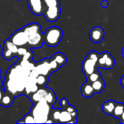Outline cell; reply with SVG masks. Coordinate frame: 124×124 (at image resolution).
<instances>
[{
  "mask_svg": "<svg viewBox=\"0 0 124 124\" xmlns=\"http://www.w3.org/2000/svg\"><path fill=\"white\" fill-rule=\"evenodd\" d=\"M89 39L95 44L100 43L105 37V31L100 26H95L89 31Z\"/></svg>",
  "mask_w": 124,
  "mask_h": 124,
  "instance_id": "cell-10",
  "label": "cell"
},
{
  "mask_svg": "<svg viewBox=\"0 0 124 124\" xmlns=\"http://www.w3.org/2000/svg\"><path fill=\"white\" fill-rule=\"evenodd\" d=\"M9 39L18 47L24 46L28 44V36L23 28L15 31Z\"/></svg>",
  "mask_w": 124,
  "mask_h": 124,
  "instance_id": "cell-5",
  "label": "cell"
},
{
  "mask_svg": "<svg viewBox=\"0 0 124 124\" xmlns=\"http://www.w3.org/2000/svg\"><path fill=\"white\" fill-rule=\"evenodd\" d=\"M63 36L62 30L57 26L48 28L44 33V43L51 47L60 44Z\"/></svg>",
  "mask_w": 124,
  "mask_h": 124,
  "instance_id": "cell-3",
  "label": "cell"
},
{
  "mask_svg": "<svg viewBox=\"0 0 124 124\" xmlns=\"http://www.w3.org/2000/svg\"><path fill=\"white\" fill-rule=\"evenodd\" d=\"M122 56L124 57V47L123 48V49H122Z\"/></svg>",
  "mask_w": 124,
  "mask_h": 124,
  "instance_id": "cell-38",
  "label": "cell"
},
{
  "mask_svg": "<svg viewBox=\"0 0 124 124\" xmlns=\"http://www.w3.org/2000/svg\"><path fill=\"white\" fill-rule=\"evenodd\" d=\"M60 111L61 109H55L52 111V119L54 120V122L58 123V120H59V117H60Z\"/></svg>",
  "mask_w": 124,
  "mask_h": 124,
  "instance_id": "cell-29",
  "label": "cell"
},
{
  "mask_svg": "<svg viewBox=\"0 0 124 124\" xmlns=\"http://www.w3.org/2000/svg\"><path fill=\"white\" fill-rule=\"evenodd\" d=\"M31 70L23 68L20 64L15 63L7 70L3 85L5 91L13 95L18 96L23 94L27 78L31 74Z\"/></svg>",
  "mask_w": 124,
  "mask_h": 124,
  "instance_id": "cell-1",
  "label": "cell"
},
{
  "mask_svg": "<svg viewBox=\"0 0 124 124\" xmlns=\"http://www.w3.org/2000/svg\"><path fill=\"white\" fill-rule=\"evenodd\" d=\"M51 110L52 106L46 102L45 99H44L33 105L31 113L34 117L36 123L43 124L46 123L49 119Z\"/></svg>",
  "mask_w": 124,
  "mask_h": 124,
  "instance_id": "cell-2",
  "label": "cell"
},
{
  "mask_svg": "<svg viewBox=\"0 0 124 124\" xmlns=\"http://www.w3.org/2000/svg\"><path fill=\"white\" fill-rule=\"evenodd\" d=\"M3 95H4V92L2 91L1 89H0V102H1V98H2Z\"/></svg>",
  "mask_w": 124,
  "mask_h": 124,
  "instance_id": "cell-35",
  "label": "cell"
},
{
  "mask_svg": "<svg viewBox=\"0 0 124 124\" xmlns=\"http://www.w3.org/2000/svg\"><path fill=\"white\" fill-rule=\"evenodd\" d=\"M48 77L49 76L39 74L36 77V84L39 86H40V87H44V86H46V85L48 83V80H49V78Z\"/></svg>",
  "mask_w": 124,
  "mask_h": 124,
  "instance_id": "cell-22",
  "label": "cell"
},
{
  "mask_svg": "<svg viewBox=\"0 0 124 124\" xmlns=\"http://www.w3.org/2000/svg\"><path fill=\"white\" fill-rule=\"evenodd\" d=\"M49 59H44L38 65H35L34 69L37 71L39 74L49 76L51 73H52V71L50 68L49 63Z\"/></svg>",
  "mask_w": 124,
  "mask_h": 124,
  "instance_id": "cell-11",
  "label": "cell"
},
{
  "mask_svg": "<svg viewBox=\"0 0 124 124\" xmlns=\"http://www.w3.org/2000/svg\"><path fill=\"white\" fill-rule=\"evenodd\" d=\"M116 103L117 102L113 100H108L107 102H104L102 106V109L103 112L108 116H113V111L116 106Z\"/></svg>",
  "mask_w": 124,
  "mask_h": 124,
  "instance_id": "cell-15",
  "label": "cell"
},
{
  "mask_svg": "<svg viewBox=\"0 0 124 124\" xmlns=\"http://www.w3.org/2000/svg\"><path fill=\"white\" fill-rule=\"evenodd\" d=\"M48 92V88L44 87H41L40 89H39L36 92H35L34 93H33L29 97L31 101L33 102V104L45 99V97L47 94Z\"/></svg>",
  "mask_w": 124,
  "mask_h": 124,
  "instance_id": "cell-12",
  "label": "cell"
},
{
  "mask_svg": "<svg viewBox=\"0 0 124 124\" xmlns=\"http://www.w3.org/2000/svg\"><path fill=\"white\" fill-rule=\"evenodd\" d=\"M52 58L57 62V63L59 65L60 67H62V66L65 65L66 64L67 61H68V59H67L66 56L64 54L61 53V52L55 53L52 57Z\"/></svg>",
  "mask_w": 124,
  "mask_h": 124,
  "instance_id": "cell-18",
  "label": "cell"
},
{
  "mask_svg": "<svg viewBox=\"0 0 124 124\" xmlns=\"http://www.w3.org/2000/svg\"><path fill=\"white\" fill-rule=\"evenodd\" d=\"M97 69V61L92 59L89 56H86L81 63V70L86 77Z\"/></svg>",
  "mask_w": 124,
  "mask_h": 124,
  "instance_id": "cell-7",
  "label": "cell"
},
{
  "mask_svg": "<svg viewBox=\"0 0 124 124\" xmlns=\"http://www.w3.org/2000/svg\"><path fill=\"white\" fill-rule=\"evenodd\" d=\"M92 86H93L96 94L101 93L102 92L104 91V89L105 88V83L102 77L100 78H99L98 80L95 81L94 82L92 83Z\"/></svg>",
  "mask_w": 124,
  "mask_h": 124,
  "instance_id": "cell-17",
  "label": "cell"
},
{
  "mask_svg": "<svg viewBox=\"0 0 124 124\" xmlns=\"http://www.w3.org/2000/svg\"><path fill=\"white\" fill-rule=\"evenodd\" d=\"M44 43V34L41 30L36 31L28 36V45L30 48H41Z\"/></svg>",
  "mask_w": 124,
  "mask_h": 124,
  "instance_id": "cell-6",
  "label": "cell"
},
{
  "mask_svg": "<svg viewBox=\"0 0 124 124\" xmlns=\"http://www.w3.org/2000/svg\"><path fill=\"white\" fill-rule=\"evenodd\" d=\"M14 101V96L9 94V93H4V95L1 100L0 105L4 108H9L10 107Z\"/></svg>",
  "mask_w": 124,
  "mask_h": 124,
  "instance_id": "cell-16",
  "label": "cell"
},
{
  "mask_svg": "<svg viewBox=\"0 0 124 124\" xmlns=\"http://www.w3.org/2000/svg\"><path fill=\"white\" fill-rule=\"evenodd\" d=\"M27 4L33 15H41L44 14L45 5L43 0H27Z\"/></svg>",
  "mask_w": 124,
  "mask_h": 124,
  "instance_id": "cell-8",
  "label": "cell"
},
{
  "mask_svg": "<svg viewBox=\"0 0 124 124\" xmlns=\"http://www.w3.org/2000/svg\"><path fill=\"white\" fill-rule=\"evenodd\" d=\"M81 95L86 98L92 97L94 94H96L92 83L89 81H86V83L82 84L81 88Z\"/></svg>",
  "mask_w": 124,
  "mask_h": 124,
  "instance_id": "cell-13",
  "label": "cell"
},
{
  "mask_svg": "<svg viewBox=\"0 0 124 124\" xmlns=\"http://www.w3.org/2000/svg\"><path fill=\"white\" fill-rule=\"evenodd\" d=\"M27 52H28V49H27L26 48H25V47H23V46H20V47H18L17 54L18 56L23 57L26 54Z\"/></svg>",
  "mask_w": 124,
  "mask_h": 124,
  "instance_id": "cell-30",
  "label": "cell"
},
{
  "mask_svg": "<svg viewBox=\"0 0 124 124\" xmlns=\"http://www.w3.org/2000/svg\"><path fill=\"white\" fill-rule=\"evenodd\" d=\"M56 100H57V97H56V94L54 92L52 89L48 88V92L45 97V100L46 101V102L52 107L56 102Z\"/></svg>",
  "mask_w": 124,
  "mask_h": 124,
  "instance_id": "cell-19",
  "label": "cell"
},
{
  "mask_svg": "<svg viewBox=\"0 0 124 124\" xmlns=\"http://www.w3.org/2000/svg\"><path fill=\"white\" fill-rule=\"evenodd\" d=\"M22 119H23L24 124H35L36 123L34 117L32 116L31 113L26 114Z\"/></svg>",
  "mask_w": 124,
  "mask_h": 124,
  "instance_id": "cell-27",
  "label": "cell"
},
{
  "mask_svg": "<svg viewBox=\"0 0 124 124\" xmlns=\"http://www.w3.org/2000/svg\"><path fill=\"white\" fill-rule=\"evenodd\" d=\"M65 109L66 110H68V111L70 113V115L72 116L73 120L76 121V118H77V117H78V112H77L76 109L75 108V107H74L73 105H68Z\"/></svg>",
  "mask_w": 124,
  "mask_h": 124,
  "instance_id": "cell-26",
  "label": "cell"
},
{
  "mask_svg": "<svg viewBox=\"0 0 124 124\" xmlns=\"http://www.w3.org/2000/svg\"><path fill=\"white\" fill-rule=\"evenodd\" d=\"M100 5L103 8H107L109 5V3H108V0H102L100 3Z\"/></svg>",
  "mask_w": 124,
  "mask_h": 124,
  "instance_id": "cell-32",
  "label": "cell"
},
{
  "mask_svg": "<svg viewBox=\"0 0 124 124\" xmlns=\"http://www.w3.org/2000/svg\"><path fill=\"white\" fill-rule=\"evenodd\" d=\"M119 121L121 124H124V112L123 113V114L121 115V116L119 118Z\"/></svg>",
  "mask_w": 124,
  "mask_h": 124,
  "instance_id": "cell-33",
  "label": "cell"
},
{
  "mask_svg": "<svg viewBox=\"0 0 124 124\" xmlns=\"http://www.w3.org/2000/svg\"><path fill=\"white\" fill-rule=\"evenodd\" d=\"M0 73H1V70H0Z\"/></svg>",
  "mask_w": 124,
  "mask_h": 124,
  "instance_id": "cell-39",
  "label": "cell"
},
{
  "mask_svg": "<svg viewBox=\"0 0 124 124\" xmlns=\"http://www.w3.org/2000/svg\"><path fill=\"white\" fill-rule=\"evenodd\" d=\"M77 121H74L70 113L65 109L61 108L58 123L61 124H76Z\"/></svg>",
  "mask_w": 124,
  "mask_h": 124,
  "instance_id": "cell-14",
  "label": "cell"
},
{
  "mask_svg": "<svg viewBox=\"0 0 124 124\" xmlns=\"http://www.w3.org/2000/svg\"><path fill=\"white\" fill-rule=\"evenodd\" d=\"M1 54H2L3 57L7 60H10L14 57H17V56L13 52H12L10 50H9L7 49H4V48H3Z\"/></svg>",
  "mask_w": 124,
  "mask_h": 124,
  "instance_id": "cell-24",
  "label": "cell"
},
{
  "mask_svg": "<svg viewBox=\"0 0 124 124\" xmlns=\"http://www.w3.org/2000/svg\"><path fill=\"white\" fill-rule=\"evenodd\" d=\"M49 66H50V68H51L52 73L54 72V71H57V70L60 68V67L59 66V65L57 63V62H56L55 60H54L52 57L49 58Z\"/></svg>",
  "mask_w": 124,
  "mask_h": 124,
  "instance_id": "cell-28",
  "label": "cell"
},
{
  "mask_svg": "<svg viewBox=\"0 0 124 124\" xmlns=\"http://www.w3.org/2000/svg\"><path fill=\"white\" fill-rule=\"evenodd\" d=\"M43 1L45 5V9L49 7H54L60 6V0H43Z\"/></svg>",
  "mask_w": 124,
  "mask_h": 124,
  "instance_id": "cell-25",
  "label": "cell"
},
{
  "mask_svg": "<svg viewBox=\"0 0 124 124\" xmlns=\"http://www.w3.org/2000/svg\"><path fill=\"white\" fill-rule=\"evenodd\" d=\"M124 112V104L122 102H117L116 103V106L115 108V110L113 111V116L114 118L119 119V118L121 116V115L123 114Z\"/></svg>",
  "mask_w": 124,
  "mask_h": 124,
  "instance_id": "cell-20",
  "label": "cell"
},
{
  "mask_svg": "<svg viewBox=\"0 0 124 124\" xmlns=\"http://www.w3.org/2000/svg\"><path fill=\"white\" fill-rule=\"evenodd\" d=\"M61 14V8L60 6L54 7H49L46 8L43 15L45 19L50 23H54L57 21Z\"/></svg>",
  "mask_w": 124,
  "mask_h": 124,
  "instance_id": "cell-9",
  "label": "cell"
},
{
  "mask_svg": "<svg viewBox=\"0 0 124 124\" xmlns=\"http://www.w3.org/2000/svg\"><path fill=\"white\" fill-rule=\"evenodd\" d=\"M2 86H3V81H2V79H1V78L0 76V89L2 88Z\"/></svg>",
  "mask_w": 124,
  "mask_h": 124,
  "instance_id": "cell-36",
  "label": "cell"
},
{
  "mask_svg": "<svg viewBox=\"0 0 124 124\" xmlns=\"http://www.w3.org/2000/svg\"><path fill=\"white\" fill-rule=\"evenodd\" d=\"M3 48L4 49H7L9 50H10L12 52H13L16 56H17V49H18V46H16L13 42H12L9 39H7L4 41V46Z\"/></svg>",
  "mask_w": 124,
  "mask_h": 124,
  "instance_id": "cell-21",
  "label": "cell"
},
{
  "mask_svg": "<svg viewBox=\"0 0 124 124\" xmlns=\"http://www.w3.org/2000/svg\"><path fill=\"white\" fill-rule=\"evenodd\" d=\"M2 50H3V48L0 46V54H1V52H2Z\"/></svg>",
  "mask_w": 124,
  "mask_h": 124,
  "instance_id": "cell-37",
  "label": "cell"
},
{
  "mask_svg": "<svg viewBox=\"0 0 124 124\" xmlns=\"http://www.w3.org/2000/svg\"><path fill=\"white\" fill-rule=\"evenodd\" d=\"M101 77H102V74L99 72V70L97 69L94 72H93L92 73H91L90 75L86 76V79H87V81H89L90 83H93L95 81L100 78Z\"/></svg>",
  "mask_w": 124,
  "mask_h": 124,
  "instance_id": "cell-23",
  "label": "cell"
},
{
  "mask_svg": "<svg viewBox=\"0 0 124 124\" xmlns=\"http://www.w3.org/2000/svg\"><path fill=\"white\" fill-rule=\"evenodd\" d=\"M120 82H121V85L122 86V87L124 89V76H122V77L121 78Z\"/></svg>",
  "mask_w": 124,
  "mask_h": 124,
  "instance_id": "cell-34",
  "label": "cell"
},
{
  "mask_svg": "<svg viewBox=\"0 0 124 124\" xmlns=\"http://www.w3.org/2000/svg\"><path fill=\"white\" fill-rule=\"evenodd\" d=\"M60 106H61V108L65 109V108L69 105L68 99H66V98H62V99L60 100Z\"/></svg>",
  "mask_w": 124,
  "mask_h": 124,
  "instance_id": "cell-31",
  "label": "cell"
},
{
  "mask_svg": "<svg viewBox=\"0 0 124 124\" xmlns=\"http://www.w3.org/2000/svg\"><path fill=\"white\" fill-rule=\"evenodd\" d=\"M116 60L108 52H103L100 54L97 62V68L103 69H111L115 66Z\"/></svg>",
  "mask_w": 124,
  "mask_h": 124,
  "instance_id": "cell-4",
  "label": "cell"
}]
</instances>
